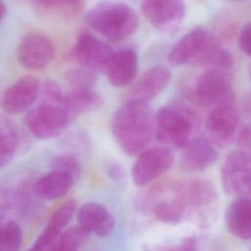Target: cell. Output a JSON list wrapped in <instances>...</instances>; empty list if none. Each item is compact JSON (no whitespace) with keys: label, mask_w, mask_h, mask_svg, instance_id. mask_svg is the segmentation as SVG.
<instances>
[{"label":"cell","mask_w":251,"mask_h":251,"mask_svg":"<svg viewBox=\"0 0 251 251\" xmlns=\"http://www.w3.org/2000/svg\"><path fill=\"white\" fill-rule=\"evenodd\" d=\"M154 113L146 103L126 100L114 114L111 129L116 143L129 156H138L148 149L156 136Z\"/></svg>","instance_id":"1"},{"label":"cell","mask_w":251,"mask_h":251,"mask_svg":"<svg viewBox=\"0 0 251 251\" xmlns=\"http://www.w3.org/2000/svg\"><path fill=\"white\" fill-rule=\"evenodd\" d=\"M85 22L108 40L120 41L131 36L137 30L139 17L126 2L103 0L87 11Z\"/></svg>","instance_id":"2"},{"label":"cell","mask_w":251,"mask_h":251,"mask_svg":"<svg viewBox=\"0 0 251 251\" xmlns=\"http://www.w3.org/2000/svg\"><path fill=\"white\" fill-rule=\"evenodd\" d=\"M197 122L196 114L184 104L174 102L163 106L155 117V137L168 148L183 149L192 140Z\"/></svg>","instance_id":"3"},{"label":"cell","mask_w":251,"mask_h":251,"mask_svg":"<svg viewBox=\"0 0 251 251\" xmlns=\"http://www.w3.org/2000/svg\"><path fill=\"white\" fill-rule=\"evenodd\" d=\"M70 120L71 116L63 106L41 103L26 113L25 125L36 138L52 139L64 132Z\"/></svg>","instance_id":"4"},{"label":"cell","mask_w":251,"mask_h":251,"mask_svg":"<svg viewBox=\"0 0 251 251\" xmlns=\"http://www.w3.org/2000/svg\"><path fill=\"white\" fill-rule=\"evenodd\" d=\"M224 190L230 196H251V155L236 149L229 152L221 168Z\"/></svg>","instance_id":"5"},{"label":"cell","mask_w":251,"mask_h":251,"mask_svg":"<svg viewBox=\"0 0 251 251\" xmlns=\"http://www.w3.org/2000/svg\"><path fill=\"white\" fill-rule=\"evenodd\" d=\"M172 196L188 212L198 217L206 215L217 200V192L207 179H189L169 186Z\"/></svg>","instance_id":"6"},{"label":"cell","mask_w":251,"mask_h":251,"mask_svg":"<svg viewBox=\"0 0 251 251\" xmlns=\"http://www.w3.org/2000/svg\"><path fill=\"white\" fill-rule=\"evenodd\" d=\"M114 53L107 43L84 29L77 33L72 49L73 58L81 67L95 73H106Z\"/></svg>","instance_id":"7"},{"label":"cell","mask_w":251,"mask_h":251,"mask_svg":"<svg viewBox=\"0 0 251 251\" xmlns=\"http://www.w3.org/2000/svg\"><path fill=\"white\" fill-rule=\"evenodd\" d=\"M175 156L166 146L148 148L139 154L131 168L135 185L145 186L166 174L174 165Z\"/></svg>","instance_id":"8"},{"label":"cell","mask_w":251,"mask_h":251,"mask_svg":"<svg viewBox=\"0 0 251 251\" xmlns=\"http://www.w3.org/2000/svg\"><path fill=\"white\" fill-rule=\"evenodd\" d=\"M194 97L198 103L205 106L234 103L229 75L224 70L207 71L196 81Z\"/></svg>","instance_id":"9"},{"label":"cell","mask_w":251,"mask_h":251,"mask_svg":"<svg viewBox=\"0 0 251 251\" xmlns=\"http://www.w3.org/2000/svg\"><path fill=\"white\" fill-rule=\"evenodd\" d=\"M141 11L147 22L163 32L176 29L185 17L182 0H142Z\"/></svg>","instance_id":"10"},{"label":"cell","mask_w":251,"mask_h":251,"mask_svg":"<svg viewBox=\"0 0 251 251\" xmlns=\"http://www.w3.org/2000/svg\"><path fill=\"white\" fill-rule=\"evenodd\" d=\"M54 57V47L48 36L40 32L27 33L20 41L17 58L21 66L31 71H40L49 66Z\"/></svg>","instance_id":"11"},{"label":"cell","mask_w":251,"mask_h":251,"mask_svg":"<svg viewBox=\"0 0 251 251\" xmlns=\"http://www.w3.org/2000/svg\"><path fill=\"white\" fill-rule=\"evenodd\" d=\"M237 124L238 114L234 103L215 106L206 119L205 139L212 145L226 146L231 141Z\"/></svg>","instance_id":"12"},{"label":"cell","mask_w":251,"mask_h":251,"mask_svg":"<svg viewBox=\"0 0 251 251\" xmlns=\"http://www.w3.org/2000/svg\"><path fill=\"white\" fill-rule=\"evenodd\" d=\"M40 90V83L36 76H23L3 91L1 108L9 115L23 113L35 102Z\"/></svg>","instance_id":"13"},{"label":"cell","mask_w":251,"mask_h":251,"mask_svg":"<svg viewBox=\"0 0 251 251\" xmlns=\"http://www.w3.org/2000/svg\"><path fill=\"white\" fill-rule=\"evenodd\" d=\"M76 219L78 226L88 234L99 237L110 235L115 228L113 214L106 206L98 202H87L80 206Z\"/></svg>","instance_id":"14"},{"label":"cell","mask_w":251,"mask_h":251,"mask_svg":"<svg viewBox=\"0 0 251 251\" xmlns=\"http://www.w3.org/2000/svg\"><path fill=\"white\" fill-rule=\"evenodd\" d=\"M171 72L168 68L158 65L147 70L131 87L128 99L148 104L158 96L169 84Z\"/></svg>","instance_id":"15"},{"label":"cell","mask_w":251,"mask_h":251,"mask_svg":"<svg viewBox=\"0 0 251 251\" xmlns=\"http://www.w3.org/2000/svg\"><path fill=\"white\" fill-rule=\"evenodd\" d=\"M210 33L202 28L195 27L185 33L171 49L169 61L176 66L193 64L205 47Z\"/></svg>","instance_id":"16"},{"label":"cell","mask_w":251,"mask_h":251,"mask_svg":"<svg viewBox=\"0 0 251 251\" xmlns=\"http://www.w3.org/2000/svg\"><path fill=\"white\" fill-rule=\"evenodd\" d=\"M138 56L131 48H123L114 53L106 71L109 82L115 87L130 84L137 74Z\"/></svg>","instance_id":"17"},{"label":"cell","mask_w":251,"mask_h":251,"mask_svg":"<svg viewBox=\"0 0 251 251\" xmlns=\"http://www.w3.org/2000/svg\"><path fill=\"white\" fill-rule=\"evenodd\" d=\"M218 153L206 139H192L184 148L181 155V167L189 172H200L213 165Z\"/></svg>","instance_id":"18"},{"label":"cell","mask_w":251,"mask_h":251,"mask_svg":"<svg viewBox=\"0 0 251 251\" xmlns=\"http://www.w3.org/2000/svg\"><path fill=\"white\" fill-rule=\"evenodd\" d=\"M227 229L236 237L251 239V199L236 198L226 211Z\"/></svg>","instance_id":"19"},{"label":"cell","mask_w":251,"mask_h":251,"mask_svg":"<svg viewBox=\"0 0 251 251\" xmlns=\"http://www.w3.org/2000/svg\"><path fill=\"white\" fill-rule=\"evenodd\" d=\"M75 182L72 176L51 170L50 173L37 179L34 184V192L44 200H56L65 196Z\"/></svg>","instance_id":"20"},{"label":"cell","mask_w":251,"mask_h":251,"mask_svg":"<svg viewBox=\"0 0 251 251\" xmlns=\"http://www.w3.org/2000/svg\"><path fill=\"white\" fill-rule=\"evenodd\" d=\"M101 96L94 89H74L64 96L63 107L71 118L81 113L93 112L102 107Z\"/></svg>","instance_id":"21"},{"label":"cell","mask_w":251,"mask_h":251,"mask_svg":"<svg viewBox=\"0 0 251 251\" xmlns=\"http://www.w3.org/2000/svg\"><path fill=\"white\" fill-rule=\"evenodd\" d=\"M36 9L48 16L69 19L79 14L84 0H31Z\"/></svg>","instance_id":"22"},{"label":"cell","mask_w":251,"mask_h":251,"mask_svg":"<svg viewBox=\"0 0 251 251\" xmlns=\"http://www.w3.org/2000/svg\"><path fill=\"white\" fill-rule=\"evenodd\" d=\"M18 131L14 124L2 117L0 122V165L6 166L13 159L18 147Z\"/></svg>","instance_id":"23"},{"label":"cell","mask_w":251,"mask_h":251,"mask_svg":"<svg viewBox=\"0 0 251 251\" xmlns=\"http://www.w3.org/2000/svg\"><path fill=\"white\" fill-rule=\"evenodd\" d=\"M152 211L157 220L168 225L177 224L186 216L185 209L173 196L155 201Z\"/></svg>","instance_id":"24"},{"label":"cell","mask_w":251,"mask_h":251,"mask_svg":"<svg viewBox=\"0 0 251 251\" xmlns=\"http://www.w3.org/2000/svg\"><path fill=\"white\" fill-rule=\"evenodd\" d=\"M76 210L75 200H69L60 206L50 218L44 230L53 236L60 237L63 229L71 222Z\"/></svg>","instance_id":"25"},{"label":"cell","mask_w":251,"mask_h":251,"mask_svg":"<svg viewBox=\"0 0 251 251\" xmlns=\"http://www.w3.org/2000/svg\"><path fill=\"white\" fill-rule=\"evenodd\" d=\"M65 81L69 90L94 89L97 83L96 73L83 67L70 69L65 74Z\"/></svg>","instance_id":"26"},{"label":"cell","mask_w":251,"mask_h":251,"mask_svg":"<svg viewBox=\"0 0 251 251\" xmlns=\"http://www.w3.org/2000/svg\"><path fill=\"white\" fill-rule=\"evenodd\" d=\"M0 251H19L22 245L23 232L21 226L14 221L5 223L1 227Z\"/></svg>","instance_id":"27"},{"label":"cell","mask_w":251,"mask_h":251,"mask_svg":"<svg viewBox=\"0 0 251 251\" xmlns=\"http://www.w3.org/2000/svg\"><path fill=\"white\" fill-rule=\"evenodd\" d=\"M51 170L66 173L76 181L80 175V162L75 154L61 153L52 159Z\"/></svg>","instance_id":"28"},{"label":"cell","mask_w":251,"mask_h":251,"mask_svg":"<svg viewBox=\"0 0 251 251\" xmlns=\"http://www.w3.org/2000/svg\"><path fill=\"white\" fill-rule=\"evenodd\" d=\"M87 238L88 233L82 227L77 226L63 231L58 241L60 244L77 251L86 242Z\"/></svg>","instance_id":"29"},{"label":"cell","mask_w":251,"mask_h":251,"mask_svg":"<svg viewBox=\"0 0 251 251\" xmlns=\"http://www.w3.org/2000/svg\"><path fill=\"white\" fill-rule=\"evenodd\" d=\"M42 92V103L54 104L63 106L64 101V94L57 82L55 81H45L41 88Z\"/></svg>","instance_id":"30"},{"label":"cell","mask_w":251,"mask_h":251,"mask_svg":"<svg viewBox=\"0 0 251 251\" xmlns=\"http://www.w3.org/2000/svg\"><path fill=\"white\" fill-rule=\"evenodd\" d=\"M238 149L251 155V123L243 126L236 137Z\"/></svg>","instance_id":"31"},{"label":"cell","mask_w":251,"mask_h":251,"mask_svg":"<svg viewBox=\"0 0 251 251\" xmlns=\"http://www.w3.org/2000/svg\"><path fill=\"white\" fill-rule=\"evenodd\" d=\"M238 44L240 49L251 57V24L246 25L240 31Z\"/></svg>","instance_id":"32"},{"label":"cell","mask_w":251,"mask_h":251,"mask_svg":"<svg viewBox=\"0 0 251 251\" xmlns=\"http://www.w3.org/2000/svg\"><path fill=\"white\" fill-rule=\"evenodd\" d=\"M197 242L194 237H186L184 238L179 245L165 249L163 251H196Z\"/></svg>","instance_id":"33"},{"label":"cell","mask_w":251,"mask_h":251,"mask_svg":"<svg viewBox=\"0 0 251 251\" xmlns=\"http://www.w3.org/2000/svg\"><path fill=\"white\" fill-rule=\"evenodd\" d=\"M109 173H110V175L112 176V177H113L115 180H121V179L123 178V176H124V171H123V169H122L119 165H117V164H115V165H110V167H109Z\"/></svg>","instance_id":"34"},{"label":"cell","mask_w":251,"mask_h":251,"mask_svg":"<svg viewBox=\"0 0 251 251\" xmlns=\"http://www.w3.org/2000/svg\"><path fill=\"white\" fill-rule=\"evenodd\" d=\"M0 6H1V8H0V18H1V20H4L6 14L8 12V8H7V6H6V4L3 0H1Z\"/></svg>","instance_id":"35"}]
</instances>
